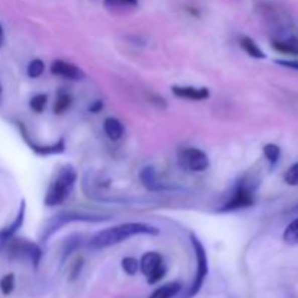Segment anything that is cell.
Segmentation results:
<instances>
[{"instance_id":"52a82bcc","label":"cell","mask_w":298,"mask_h":298,"mask_svg":"<svg viewBox=\"0 0 298 298\" xmlns=\"http://www.w3.org/2000/svg\"><path fill=\"white\" fill-rule=\"evenodd\" d=\"M177 162L179 166L188 172H204L210 167V159L207 153L201 149L186 147L179 150L177 153Z\"/></svg>"},{"instance_id":"9c48e42d","label":"cell","mask_w":298,"mask_h":298,"mask_svg":"<svg viewBox=\"0 0 298 298\" xmlns=\"http://www.w3.org/2000/svg\"><path fill=\"white\" fill-rule=\"evenodd\" d=\"M19 130H21V133H22V136H24V140H25V143H27L28 146L31 147V150L35 151V153L40 154V156L60 154V153H64V150H66V143H64V138H63V137H61L57 143L51 144V146H38L37 143L31 141V138L28 137L27 130H25L24 124H19Z\"/></svg>"},{"instance_id":"5bb4252c","label":"cell","mask_w":298,"mask_h":298,"mask_svg":"<svg viewBox=\"0 0 298 298\" xmlns=\"http://www.w3.org/2000/svg\"><path fill=\"white\" fill-rule=\"evenodd\" d=\"M104 131L109 137V140L118 141L124 136V125L120 120H117L114 117H108L104 121Z\"/></svg>"},{"instance_id":"ffe728a7","label":"cell","mask_w":298,"mask_h":298,"mask_svg":"<svg viewBox=\"0 0 298 298\" xmlns=\"http://www.w3.org/2000/svg\"><path fill=\"white\" fill-rule=\"evenodd\" d=\"M44 70H45V64H44V61L40 60V58H35V60H32V61L28 64L27 73L31 79H38L41 74L44 73Z\"/></svg>"},{"instance_id":"83f0119b","label":"cell","mask_w":298,"mask_h":298,"mask_svg":"<svg viewBox=\"0 0 298 298\" xmlns=\"http://www.w3.org/2000/svg\"><path fill=\"white\" fill-rule=\"evenodd\" d=\"M67 243H66V246H64V253H63V256L64 258H67V256H70V253L73 252V250H76L77 249V246L80 244V239L79 237H71V239H68V240H66Z\"/></svg>"},{"instance_id":"836d02e7","label":"cell","mask_w":298,"mask_h":298,"mask_svg":"<svg viewBox=\"0 0 298 298\" xmlns=\"http://www.w3.org/2000/svg\"><path fill=\"white\" fill-rule=\"evenodd\" d=\"M0 97H2V87H0Z\"/></svg>"},{"instance_id":"d4e9b609","label":"cell","mask_w":298,"mask_h":298,"mask_svg":"<svg viewBox=\"0 0 298 298\" xmlns=\"http://www.w3.org/2000/svg\"><path fill=\"white\" fill-rule=\"evenodd\" d=\"M105 6L111 9H118V8H137L138 0H105Z\"/></svg>"},{"instance_id":"cb8c5ba5","label":"cell","mask_w":298,"mask_h":298,"mask_svg":"<svg viewBox=\"0 0 298 298\" xmlns=\"http://www.w3.org/2000/svg\"><path fill=\"white\" fill-rule=\"evenodd\" d=\"M45 105H47V95L44 93H38L29 101V108L37 114H41L45 108Z\"/></svg>"},{"instance_id":"7402d4cb","label":"cell","mask_w":298,"mask_h":298,"mask_svg":"<svg viewBox=\"0 0 298 298\" xmlns=\"http://www.w3.org/2000/svg\"><path fill=\"white\" fill-rule=\"evenodd\" d=\"M15 289V275L14 273H8L0 279V291L3 295H9L12 294Z\"/></svg>"},{"instance_id":"4fadbf2b","label":"cell","mask_w":298,"mask_h":298,"mask_svg":"<svg viewBox=\"0 0 298 298\" xmlns=\"http://www.w3.org/2000/svg\"><path fill=\"white\" fill-rule=\"evenodd\" d=\"M160 265H163L162 255L157 252H147L143 255V258L140 260V271L146 276H150Z\"/></svg>"},{"instance_id":"1f68e13d","label":"cell","mask_w":298,"mask_h":298,"mask_svg":"<svg viewBox=\"0 0 298 298\" xmlns=\"http://www.w3.org/2000/svg\"><path fill=\"white\" fill-rule=\"evenodd\" d=\"M3 44H5V32H3V27L0 24V48L3 47Z\"/></svg>"},{"instance_id":"4dcf8cb0","label":"cell","mask_w":298,"mask_h":298,"mask_svg":"<svg viewBox=\"0 0 298 298\" xmlns=\"http://www.w3.org/2000/svg\"><path fill=\"white\" fill-rule=\"evenodd\" d=\"M102 108H104V102H102V101H95V102H92V105L89 107V111L96 114V112H99Z\"/></svg>"},{"instance_id":"7a4b0ae2","label":"cell","mask_w":298,"mask_h":298,"mask_svg":"<svg viewBox=\"0 0 298 298\" xmlns=\"http://www.w3.org/2000/svg\"><path fill=\"white\" fill-rule=\"evenodd\" d=\"M77 180V172L71 164H64L58 172L54 180L50 183L44 204L47 207H57L61 205L70 196L74 183Z\"/></svg>"},{"instance_id":"f1b7e54d","label":"cell","mask_w":298,"mask_h":298,"mask_svg":"<svg viewBox=\"0 0 298 298\" xmlns=\"http://www.w3.org/2000/svg\"><path fill=\"white\" fill-rule=\"evenodd\" d=\"M275 64L286 68H292V70H298V60H275Z\"/></svg>"},{"instance_id":"ba28073f","label":"cell","mask_w":298,"mask_h":298,"mask_svg":"<svg viewBox=\"0 0 298 298\" xmlns=\"http://www.w3.org/2000/svg\"><path fill=\"white\" fill-rule=\"evenodd\" d=\"M140 182L150 192H175L177 188L175 185L166 183L157 175V170L153 166H146L140 170Z\"/></svg>"},{"instance_id":"e0dca14e","label":"cell","mask_w":298,"mask_h":298,"mask_svg":"<svg viewBox=\"0 0 298 298\" xmlns=\"http://www.w3.org/2000/svg\"><path fill=\"white\" fill-rule=\"evenodd\" d=\"M285 243L288 244H298V218L292 220L286 229H285L284 234H282Z\"/></svg>"},{"instance_id":"d6986e66","label":"cell","mask_w":298,"mask_h":298,"mask_svg":"<svg viewBox=\"0 0 298 298\" xmlns=\"http://www.w3.org/2000/svg\"><path fill=\"white\" fill-rule=\"evenodd\" d=\"M70 105H71V96L68 95V93H63V92H60L58 96H57V99H55L54 114H57V115H61L63 112H66V111L70 108Z\"/></svg>"},{"instance_id":"8992f818","label":"cell","mask_w":298,"mask_h":298,"mask_svg":"<svg viewBox=\"0 0 298 298\" xmlns=\"http://www.w3.org/2000/svg\"><path fill=\"white\" fill-rule=\"evenodd\" d=\"M190 243L193 246L195 256H196V275H195V279L190 285L189 291L186 292V295L183 298H192L193 295H196L200 292L201 286H203L207 275H208V260H207V253H205L203 243L193 234H190Z\"/></svg>"},{"instance_id":"8fae6325","label":"cell","mask_w":298,"mask_h":298,"mask_svg":"<svg viewBox=\"0 0 298 298\" xmlns=\"http://www.w3.org/2000/svg\"><path fill=\"white\" fill-rule=\"evenodd\" d=\"M172 93L182 99L189 101H204L210 97V89L195 87V86H172Z\"/></svg>"},{"instance_id":"44dd1931","label":"cell","mask_w":298,"mask_h":298,"mask_svg":"<svg viewBox=\"0 0 298 298\" xmlns=\"http://www.w3.org/2000/svg\"><path fill=\"white\" fill-rule=\"evenodd\" d=\"M121 266L124 272L130 276H134L138 269H140V262L136 258H131V256H127L121 260Z\"/></svg>"},{"instance_id":"f546056e","label":"cell","mask_w":298,"mask_h":298,"mask_svg":"<svg viewBox=\"0 0 298 298\" xmlns=\"http://www.w3.org/2000/svg\"><path fill=\"white\" fill-rule=\"evenodd\" d=\"M81 266H83V259H77L76 262H74V265H73V269H71V275H70V279L71 281H74L79 275H80V269Z\"/></svg>"},{"instance_id":"603a6c76","label":"cell","mask_w":298,"mask_h":298,"mask_svg":"<svg viewBox=\"0 0 298 298\" xmlns=\"http://www.w3.org/2000/svg\"><path fill=\"white\" fill-rule=\"evenodd\" d=\"M272 47L282 53V54H298V47L295 44H291V42H281V41H273L272 42Z\"/></svg>"},{"instance_id":"9a60e30c","label":"cell","mask_w":298,"mask_h":298,"mask_svg":"<svg viewBox=\"0 0 298 298\" xmlns=\"http://www.w3.org/2000/svg\"><path fill=\"white\" fill-rule=\"evenodd\" d=\"M180 289H182V285L179 282H169V284L156 288L149 298H173L180 292Z\"/></svg>"},{"instance_id":"30bf717a","label":"cell","mask_w":298,"mask_h":298,"mask_svg":"<svg viewBox=\"0 0 298 298\" xmlns=\"http://www.w3.org/2000/svg\"><path fill=\"white\" fill-rule=\"evenodd\" d=\"M51 73L55 76L68 79V80H81L86 76L80 67H77L76 64H71L68 61H63V60H55L51 64Z\"/></svg>"},{"instance_id":"5b68a950","label":"cell","mask_w":298,"mask_h":298,"mask_svg":"<svg viewBox=\"0 0 298 298\" xmlns=\"http://www.w3.org/2000/svg\"><path fill=\"white\" fill-rule=\"evenodd\" d=\"M2 246H6L11 258L28 259L35 268H38L41 258H42V250L37 243H32L25 239H14L12 237Z\"/></svg>"},{"instance_id":"7c38bea8","label":"cell","mask_w":298,"mask_h":298,"mask_svg":"<svg viewBox=\"0 0 298 298\" xmlns=\"http://www.w3.org/2000/svg\"><path fill=\"white\" fill-rule=\"evenodd\" d=\"M25 201L21 203V207H19V211H18V216L15 217L14 223L8 227H5L3 230H0V246L3 243H6L9 239H12L15 236V233L18 230H21V227L24 226V220H25Z\"/></svg>"},{"instance_id":"2e32d148","label":"cell","mask_w":298,"mask_h":298,"mask_svg":"<svg viewBox=\"0 0 298 298\" xmlns=\"http://www.w3.org/2000/svg\"><path fill=\"white\" fill-rule=\"evenodd\" d=\"M240 47L243 48L244 53L247 55H250L252 58H259V60L266 58V54L259 48L258 44L252 40V38H249V37H243V38L240 40Z\"/></svg>"},{"instance_id":"ac0fdd59","label":"cell","mask_w":298,"mask_h":298,"mask_svg":"<svg viewBox=\"0 0 298 298\" xmlns=\"http://www.w3.org/2000/svg\"><path fill=\"white\" fill-rule=\"evenodd\" d=\"M263 154H265L266 160L271 164V167H275L278 160H279V157H281V149L276 144L269 143V144H265L263 146Z\"/></svg>"},{"instance_id":"484cf974","label":"cell","mask_w":298,"mask_h":298,"mask_svg":"<svg viewBox=\"0 0 298 298\" xmlns=\"http://www.w3.org/2000/svg\"><path fill=\"white\" fill-rule=\"evenodd\" d=\"M285 182L288 183V185H291V186H295L298 185V162L294 163V164H291L288 169H286V172H285L284 175Z\"/></svg>"},{"instance_id":"277c9868","label":"cell","mask_w":298,"mask_h":298,"mask_svg":"<svg viewBox=\"0 0 298 298\" xmlns=\"http://www.w3.org/2000/svg\"><path fill=\"white\" fill-rule=\"evenodd\" d=\"M253 182L249 179H242L239 182V185L236 186L234 193L231 195V198L224 204L218 211L220 213H230V211H237L242 208L252 207L255 204V190L256 185H252Z\"/></svg>"},{"instance_id":"4316f807","label":"cell","mask_w":298,"mask_h":298,"mask_svg":"<svg viewBox=\"0 0 298 298\" xmlns=\"http://www.w3.org/2000/svg\"><path fill=\"white\" fill-rule=\"evenodd\" d=\"M164 275H166V266L160 265L150 276H147V281H149V284H156V282H159L160 279L164 278Z\"/></svg>"},{"instance_id":"3957f363","label":"cell","mask_w":298,"mask_h":298,"mask_svg":"<svg viewBox=\"0 0 298 298\" xmlns=\"http://www.w3.org/2000/svg\"><path fill=\"white\" fill-rule=\"evenodd\" d=\"M104 220H107V218L101 214H89V213H77V211L60 213L45 223L42 233H41V242H47L54 233H57L63 226H66L68 223H73V221H104Z\"/></svg>"},{"instance_id":"6da1fadb","label":"cell","mask_w":298,"mask_h":298,"mask_svg":"<svg viewBox=\"0 0 298 298\" xmlns=\"http://www.w3.org/2000/svg\"><path fill=\"white\" fill-rule=\"evenodd\" d=\"M160 231L156 227L144 224V223H124L118 224L114 227H109L105 230L96 233L95 236L89 240L87 246L93 250L97 249H105L109 246H115V244L122 243L125 240H128L130 237L140 236V234H151V236H157Z\"/></svg>"},{"instance_id":"d6a6232c","label":"cell","mask_w":298,"mask_h":298,"mask_svg":"<svg viewBox=\"0 0 298 298\" xmlns=\"http://www.w3.org/2000/svg\"><path fill=\"white\" fill-rule=\"evenodd\" d=\"M292 211H295V213H297V211H298V205H295V208H292Z\"/></svg>"}]
</instances>
